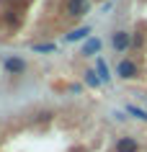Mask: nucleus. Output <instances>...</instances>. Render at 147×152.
Returning <instances> with one entry per match:
<instances>
[{"label":"nucleus","mask_w":147,"mask_h":152,"mask_svg":"<svg viewBox=\"0 0 147 152\" xmlns=\"http://www.w3.org/2000/svg\"><path fill=\"white\" fill-rule=\"evenodd\" d=\"M96 64H98V77H101L103 83H108V80H111V75H108V67H106V62H103V59L98 57V59H96Z\"/></svg>","instance_id":"8"},{"label":"nucleus","mask_w":147,"mask_h":152,"mask_svg":"<svg viewBox=\"0 0 147 152\" xmlns=\"http://www.w3.org/2000/svg\"><path fill=\"white\" fill-rule=\"evenodd\" d=\"M98 49H101V39H88L83 44V54L90 57V54H98Z\"/></svg>","instance_id":"6"},{"label":"nucleus","mask_w":147,"mask_h":152,"mask_svg":"<svg viewBox=\"0 0 147 152\" xmlns=\"http://www.w3.org/2000/svg\"><path fill=\"white\" fill-rule=\"evenodd\" d=\"M54 44H36V47H34V52H54Z\"/></svg>","instance_id":"11"},{"label":"nucleus","mask_w":147,"mask_h":152,"mask_svg":"<svg viewBox=\"0 0 147 152\" xmlns=\"http://www.w3.org/2000/svg\"><path fill=\"white\" fill-rule=\"evenodd\" d=\"M88 34H90L88 26H80V28H75L72 34H67V41H80V39H85Z\"/></svg>","instance_id":"7"},{"label":"nucleus","mask_w":147,"mask_h":152,"mask_svg":"<svg viewBox=\"0 0 147 152\" xmlns=\"http://www.w3.org/2000/svg\"><path fill=\"white\" fill-rule=\"evenodd\" d=\"M116 75L124 77V80H132V77H137V64L129 62V59H121L119 67H116Z\"/></svg>","instance_id":"1"},{"label":"nucleus","mask_w":147,"mask_h":152,"mask_svg":"<svg viewBox=\"0 0 147 152\" xmlns=\"http://www.w3.org/2000/svg\"><path fill=\"white\" fill-rule=\"evenodd\" d=\"M85 83H88V85H93V88H98V85H101L103 80H101V77H98L96 72L90 70V72H85Z\"/></svg>","instance_id":"9"},{"label":"nucleus","mask_w":147,"mask_h":152,"mask_svg":"<svg viewBox=\"0 0 147 152\" xmlns=\"http://www.w3.org/2000/svg\"><path fill=\"white\" fill-rule=\"evenodd\" d=\"M111 44H114L116 52H127V47L132 44V36H129L127 31H116V34H114V39H111Z\"/></svg>","instance_id":"2"},{"label":"nucleus","mask_w":147,"mask_h":152,"mask_svg":"<svg viewBox=\"0 0 147 152\" xmlns=\"http://www.w3.org/2000/svg\"><path fill=\"white\" fill-rule=\"evenodd\" d=\"M127 111H129L132 116H137L139 121H147V111H142V108H137V106H127Z\"/></svg>","instance_id":"10"},{"label":"nucleus","mask_w":147,"mask_h":152,"mask_svg":"<svg viewBox=\"0 0 147 152\" xmlns=\"http://www.w3.org/2000/svg\"><path fill=\"white\" fill-rule=\"evenodd\" d=\"M88 8H90L88 0H70V3H67V10H70L72 16H83V13H88Z\"/></svg>","instance_id":"4"},{"label":"nucleus","mask_w":147,"mask_h":152,"mask_svg":"<svg viewBox=\"0 0 147 152\" xmlns=\"http://www.w3.org/2000/svg\"><path fill=\"white\" fill-rule=\"evenodd\" d=\"M139 144L137 139H132V137H121L119 142H116V152H137Z\"/></svg>","instance_id":"3"},{"label":"nucleus","mask_w":147,"mask_h":152,"mask_svg":"<svg viewBox=\"0 0 147 152\" xmlns=\"http://www.w3.org/2000/svg\"><path fill=\"white\" fill-rule=\"evenodd\" d=\"M5 70L13 72V75H21V72L26 70V62L18 59V57H8V59H5Z\"/></svg>","instance_id":"5"}]
</instances>
